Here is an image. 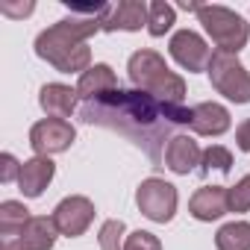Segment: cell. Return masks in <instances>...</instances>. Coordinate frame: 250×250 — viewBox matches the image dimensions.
Segmentation results:
<instances>
[{"mask_svg": "<svg viewBox=\"0 0 250 250\" xmlns=\"http://www.w3.org/2000/svg\"><path fill=\"white\" fill-rule=\"evenodd\" d=\"M171 56L188 71V74H197V71H209V59L215 50H209V44L194 33V30H180L171 36Z\"/></svg>", "mask_w": 250, "mask_h": 250, "instance_id": "obj_10", "label": "cell"}, {"mask_svg": "<svg viewBox=\"0 0 250 250\" xmlns=\"http://www.w3.org/2000/svg\"><path fill=\"white\" fill-rule=\"evenodd\" d=\"M21 165H24V162H18L12 153H3V156H0V183L18 180V177H21Z\"/></svg>", "mask_w": 250, "mask_h": 250, "instance_id": "obj_25", "label": "cell"}, {"mask_svg": "<svg viewBox=\"0 0 250 250\" xmlns=\"http://www.w3.org/2000/svg\"><path fill=\"white\" fill-rule=\"evenodd\" d=\"M218 250H250V224L247 221H229L215 235Z\"/></svg>", "mask_w": 250, "mask_h": 250, "instance_id": "obj_18", "label": "cell"}, {"mask_svg": "<svg viewBox=\"0 0 250 250\" xmlns=\"http://www.w3.org/2000/svg\"><path fill=\"white\" fill-rule=\"evenodd\" d=\"M188 127L197 133V136H224L229 130V112L227 106L215 103V100H203L197 106H191V121Z\"/></svg>", "mask_w": 250, "mask_h": 250, "instance_id": "obj_12", "label": "cell"}, {"mask_svg": "<svg viewBox=\"0 0 250 250\" xmlns=\"http://www.w3.org/2000/svg\"><path fill=\"white\" fill-rule=\"evenodd\" d=\"M124 250H162V241L153 232H147V229H136V232L127 235Z\"/></svg>", "mask_w": 250, "mask_h": 250, "instance_id": "obj_24", "label": "cell"}, {"mask_svg": "<svg viewBox=\"0 0 250 250\" xmlns=\"http://www.w3.org/2000/svg\"><path fill=\"white\" fill-rule=\"evenodd\" d=\"M115 88H118V77L103 62H97L85 74H80V83H77V94L83 100H97V97H103V94H109Z\"/></svg>", "mask_w": 250, "mask_h": 250, "instance_id": "obj_17", "label": "cell"}, {"mask_svg": "<svg viewBox=\"0 0 250 250\" xmlns=\"http://www.w3.org/2000/svg\"><path fill=\"white\" fill-rule=\"evenodd\" d=\"M209 80L218 94H224L232 103H250V74L238 62L235 53L215 50L209 59Z\"/></svg>", "mask_w": 250, "mask_h": 250, "instance_id": "obj_5", "label": "cell"}, {"mask_svg": "<svg viewBox=\"0 0 250 250\" xmlns=\"http://www.w3.org/2000/svg\"><path fill=\"white\" fill-rule=\"evenodd\" d=\"M30 209L18 200H3L0 203V229H18L30 221Z\"/></svg>", "mask_w": 250, "mask_h": 250, "instance_id": "obj_21", "label": "cell"}, {"mask_svg": "<svg viewBox=\"0 0 250 250\" xmlns=\"http://www.w3.org/2000/svg\"><path fill=\"white\" fill-rule=\"evenodd\" d=\"M33 9H36L33 0H27V3H9V0H3V3H0V12L9 15V18H24V15H30Z\"/></svg>", "mask_w": 250, "mask_h": 250, "instance_id": "obj_26", "label": "cell"}, {"mask_svg": "<svg viewBox=\"0 0 250 250\" xmlns=\"http://www.w3.org/2000/svg\"><path fill=\"white\" fill-rule=\"evenodd\" d=\"M124 232H127V227H124V221L121 218H112V221H106L103 227H100V250H124Z\"/></svg>", "mask_w": 250, "mask_h": 250, "instance_id": "obj_22", "label": "cell"}, {"mask_svg": "<svg viewBox=\"0 0 250 250\" xmlns=\"http://www.w3.org/2000/svg\"><path fill=\"white\" fill-rule=\"evenodd\" d=\"M56 224L47 215H33L18 229H0V250H50L56 244Z\"/></svg>", "mask_w": 250, "mask_h": 250, "instance_id": "obj_6", "label": "cell"}, {"mask_svg": "<svg viewBox=\"0 0 250 250\" xmlns=\"http://www.w3.org/2000/svg\"><path fill=\"white\" fill-rule=\"evenodd\" d=\"M174 21H177L174 6L165 3V0H153V3H150V15H147V33L159 39V36H165L174 27Z\"/></svg>", "mask_w": 250, "mask_h": 250, "instance_id": "obj_19", "label": "cell"}, {"mask_svg": "<svg viewBox=\"0 0 250 250\" xmlns=\"http://www.w3.org/2000/svg\"><path fill=\"white\" fill-rule=\"evenodd\" d=\"M177 188L159 177H147L142 180V186L136 188V206L145 218L156 221V224H168L177 212Z\"/></svg>", "mask_w": 250, "mask_h": 250, "instance_id": "obj_7", "label": "cell"}, {"mask_svg": "<svg viewBox=\"0 0 250 250\" xmlns=\"http://www.w3.org/2000/svg\"><path fill=\"white\" fill-rule=\"evenodd\" d=\"M188 212L197 221H218L227 215V186H200L188 200Z\"/></svg>", "mask_w": 250, "mask_h": 250, "instance_id": "obj_15", "label": "cell"}, {"mask_svg": "<svg viewBox=\"0 0 250 250\" xmlns=\"http://www.w3.org/2000/svg\"><path fill=\"white\" fill-rule=\"evenodd\" d=\"M235 145H238V150L250 153V118L241 121L238 127H235Z\"/></svg>", "mask_w": 250, "mask_h": 250, "instance_id": "obj_27", "label": "cell"}, {"mask_svg": "<svg viewBox=\"0 0 250 250\" xmlns=\"http://www.w3.org/2000/svg\"><path fill=\"white\" fill-rule=\"evenodd\" d=\"M127 71L139 91H147L150 97H156L162 103H183L186 80L180 74H174L156 50H150V47L136 50L127 62Z\"/></svg>", "mask_w": 250, "mask_h": 250, "instance_id": "obj_3", "label": "cell"}, {"mask_svg": "<svg viewBox=\"0 0 250 250\" xmlns=\"http://www.w3.org/2000/svg\"><path fill=\"white\" fill-rule=\"evenodd\" d=\"M50 218H53V224H56V229L62 235L77 238V235H83L91 227V221H94V203L88 197H83V194H71V197H65L53 209Z\"/></svg>", "mask_w": 250, "mask_h": 250, "instance_id": "obj_9", "label": "cell"}, {"mask_svg": "<svg viewBox=\"0 0 250 250\" xmlns=\"http://www.w3.org/2000/svg\"><path fill=\"white\" fill-rule=\"evenodd\" d=\"M200 147L191 136L177 133L168 145H165V168H171L174 174H191L200 165Z\"/></svg>", "mask_w": 250, "mask_h": 250, "instance_id": "obj_14", "label": "cell"}, {"mask_svg": "<svg viewBox=\"0 0 250 250\" xmlns=\"http://www.w3.org/2000/svg\"><path fill=\"white\" fill-rule=\"evenodd\" d=\"M147 15H150V6L142 3V0H121L118 6H109L106 15L100 18V30L103 33H136L142 27H147Z\"/></svg>", "mask_w": 250, "mask_h": 250, "instance_id": "obj_11", "label": "cell"}, {"mask_svg": "<svg viewBox=\"0 0 250 250\" xmlns=\"http://www.w3.org/2000/svg\"><path fill=\"white\" fill-rule=\"evenodd\" d=\"M227 209L229 212H250V177H244L227 188Z\"/></svg>", "mask_w": 250, "mask_h": 250, "instance_id": "obj_23", "label": "cell"}, {"mask_svg": "<svg viewBox=\"0 0 250 250\" xmlns=\"http://www.w3.org/2000/svg\"><path fill=\"white\" fill-rule=\"evenodd\" d=\"M197 18H200L203 30L209 33V39L218 44V50L238 53V50L247 44V39H250L247 21H244L238 12L227 9V6H218V3L200 6V9H197Z\"/></svg>", "mask_w": 250, "mask_h": 250, "instance_id": "obj_4", "label": "cell"}, {"mask_svg": "<svg viewBox=\"0 0 250 250\" xmlns=\"http://www.w3.org/2000/svg\"><path fill=\"white\" fill-rule=\"evenodd\" d=\"M80 118L85 124H97V127L133 139L139 147L147 150L150 159L159 162V147L177 136L174 133L177 127H188L191 109L180 103H162L139 88L133 91L115 88L97 100H85L80 109Z\"/></svg>", "mask_w": 250, "mask_h": 250, "instance_id": "obj_1", "label": "cell"}, {"mask_svg": "<svg viewBox=\"0 0 250 250\" xmlns=\"http://www.w3.org/2000/svg\"><path fill=\"white\" fill-rule=\"evenodd\" d=\"M94 33H100V18H88V15L62 18L44 33H39L36 53L62 74H85L91 68L88 39Z\"/></svg>", "mask_w": 250, "mask_h": 250, "instance_id": "obj_2", "label": "cell"}, {"mask_svg": "<svg viewBox=\"0 0 250 250\" xmlns=\"http://www.w3.org/2000/svg\"><path fill=\"white\" fill-rule=\"evenodd\" d=\"M200 171H203V174H209V171L229 174V171H232V153H229L227 147H221V145L206 147L203 156H200Z\"/></svg>", "mask_w": 250, "mask_h": 250, "instance_id": "obj_20", "label": "cell"}, {"mask_svg": "<svg viewBox=\"0 0 250 250\" xmlns=\"http://www.w3.org/2000/svg\"><path fill=\"white\" fill-rule=\"evenodd\" d=\"M56 174V165L50 162V156H33L21 165V177H18V188L24 197H42V191L50 186Z\"/></svg>", "mask_w": 250, "mask_h": 250, "instance_id": "obj_13", "label": "cell"}, {"mask_svg": "<svg viewBox=\"0 0 250 250\" xmlns=\"http://www.w3.org/2000/svg\"><path fill=\"white\" fill-rule=\"evenodd\" d=\"M74 139H77V130L71 127V121H62V118H44L33 124L30 130V147L36 150V156L62 153L74 145Z\"/></svg>", "mask_w": 250, "mask_h": 250, "instance_id": "obj_8", "label": "cell"}, {"mask_svg": "<svg viewBox=\"0 0 250 250\" xmlns=\"http://www.w3.org/2000/svg\"><path fill=\"white\" fill-rule=\"evenodd\" d=\"M77 100H80L77 88L62 85V83H47V85H42V91H39V103H42V109L47 112V118H62V121H68V118L74 115V109H77Z\"/></svg>", "mask_w": 250, "mask_h": 250, "instance_id": "obj_16", "label": "cell"}]
</instances>
